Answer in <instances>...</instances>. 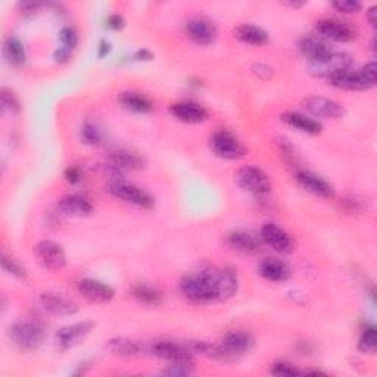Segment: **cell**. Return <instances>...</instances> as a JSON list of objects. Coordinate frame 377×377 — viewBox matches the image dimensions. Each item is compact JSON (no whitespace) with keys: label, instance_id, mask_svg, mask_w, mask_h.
Returning <instances> with one entry per match:
<instances>
[{"label":"cell","instance_id":"obj_5","mask_svg":"<svg viewBox=\"0 0 377 377\" xmlns=\"http://www.w3.org/2000/svg\"><path fill=\"white\" fill-rule=\"evenodd\" d=\"M236 183L242 191L257 198H264L271 192V181L269 176L258 167H244L236 174Z\"/></svg>","mask_w":377,"mask_h":377},{"label":"cell","instance_id":"obj_36","mask_svg":"<svg viewBox=\"0 0 377 377\" xmlns=\"http://www.w3.org/2000/svg\"><path fill=\"white\" fill-rule=\"evenodd\" d=\"M60 40H61L62 49L72 52L79 45V34L72 27H64L60 33Z\"/></svg>","mask_w":377,"mask_h":377},{"label":"cell","instance_id":"obj_12","mask_svg":"<svg viewBox=\"0 0 377 377\" xmlns=\"http://www.w3.org/2000/svg\"><path fill=\"white\" fill-rule=\"evenodd\" d=\"M351 65H352L351 56L347 53H337V52H332L325 60L310 64L313 74H315L317 77H323V79H329L337 72L349 69Z\"/></svg>","mask_w":377,"mask_h":377},{"label":"cell","instance_id":"obj_43","mask_svg":"<svg viewBox=\"0 0 377 377\" xmlns=\"http://www.w3.org/2000/svg\"><path fill=\"white\" fill-rule=\"evenodd\" d=\"M69 55H71V52L61 47L60 50L55 52V60H56V62H67L69 60Z\"/></svg>","mask_w":377,"mask_h":377},{"label":"cell","instance_id":"obj_34","mask_svg":"<svg viewBox=\"0 0 377 377\" xmlns=\"http://www.w3.org/2000/svg\"><path fill=\"white\" fill-rule=\"evenodd\" d=\"M0 99H2L4 109L8 111L9 114H12V116L20 114L21 103H20V99L16 98V94L12 90L2 89V91H0Z\"/></svg>","mask_w":377,"mask_h":377},{"label":"cell","instance_id":"obj_14","mask_svg":"<svg viewBox=\"0 0 377 377\" xmlns=\"http://www.w3.org/2000/svg\"><path fill=\"white\" fill-rule=\"evenodd\" d=\"M261 240L267 243L270 248L280 254H291L295 248L293 239L289 236L288 232L280 229L278 225L273 223H267L261 229Z\"/></svg>","mask_w":377,"mask_h":377},{"label":"cell","instance_id":"obj_22","mask_svg":"<svg viewBox=\"0 0 377 377\" xmlns=\"http://www.w3.org/2000/svg\"><path fill=\"white\" fill-rule=\"evenodd\" d=\"M58 211L67 217H87L93 211V205L81 195H67L58 202Z\"/></svg>","mask_w":377,"mask_h":377},{"label":"cell","instance_id":"obj_15","mask_svg":"<svg viewBox=\"0 0 377 377\" xmlns=\"http://www.w3.org/2000/svg\"><path fill=\"white\" fill-rule=\"evenodd\" d=\"M304 108L317 118L325 120H337L341 118L345 111L341 103L322 96H311L304 101Z\"/></svg>","mask_w":377,"mask_h":377},{"label":"cell","instance_id":"obj_35","mask_svg":"<svg viewBox=\"0 0 377 377\" xmlns=\"http://www.w3.org/2000/svg\"><path fill=\"white\" fill-rule=\"evenodd\" d=\"M81 139L84 140V143L91 145V146H98L102 143L103 140V135L102 131L93 124H86L81 128Z\"/></svg>","mask_w":377,"mask_h":377},{"label":"cell","instance_id":"obj_45","mask_svg":"<svg viewBox=\"0 0 377 377\" xmlns=\"http://www.w3.org/2000/svg\"><path fill=\"white\" fill-rule=\"evenodd\" d=\"M152 58H154L152 53H150L149 50H145V49L136 52V55H135V60L136 61H150Z\"/></svg>","mask_w":377,"mask_h":377},{"label":"cell","instance_id":"obj_29","mask_svg":"<svg viewBox=\"0 0 377 377\" xmlns=\"http://www.w3.org/2000/svg\"><path fill=\"white\" fill-rule=\"evenodd\" d=\"M4 56L9 65L23 67L27 62V52L24 45L16 37H9L4 45Z\"/></svg>","mask_w":377,"mask_h":377},{"label":"cell","instance_id":"obj_32","mask_svg":"<svg viewBox=\"0 0 377 377\" xmlns=\"http://www.w3.org/2000/svg\"><path fill=\"white\" fill-rule=\"evenodd\" d=\"M377 347V334H376V327L373 325L366 326L361 332L360 341H358V348L360 351L366 354H374Z\"/></svg>","mask_w":377,"mask_h":377},{"label":"cell","instance_id":"obj_40","mask_svg":"<svg viewBox=\"0 0 377 377\" xmlns=\"http://www.w3.org/2000/svg\"><path fill=\"white\" fill-rule=\"evenodd\" d=\"M106 26L108 28L111 30H114V31H120L124 28L125 26V21H124V18L118 13H114V15H109L108 16V20H106Z\"/></svg>","mask_w":377,"mask_h":377},{"label":"cell","instance_id":"obj_44","mask_svg":"<svg viewBox=\"0 0 377 377\" xmlns=\"http://www.w3.org/2000/svg\"><path fill=\"white\" fill-rule=\"evenodd\" d=\"M367 18H368V23L373 28H376L377 26V6H371L368 11H367Z\"/></svg>","mask_w":377,"mask_h":377},{"label":"cell","instance_id":"obj_16","mask_svg":"<svg viewBox=\"0 0 377 377\" xmlns=\"http://www.w3.org/2000/svg\"><path fill=\"white\" fill-rule=\"evenodd\" d=\"M79 292L91 304H108L116 292L105 283L94 278H83L79 281Z\"/></svg>","mask_w":377,"mask_h":377},{"label":"cell","instance_id":"obj_20","mask_svg":"<svg viewBox=\"0 0 377 377\" xmlns=\"http://www.w3.org/2000/svg\"><path fill=\"white\" fill-rule=\"evenodd\" d=\"M258 274L273 283H281L289 280L292 271L285 261L278 258H266L259 262Z\"/></svg>","mask_w":377,"mask_h":377},{"label":"cell","instance_id":"obj_25","mask_svg":"<svg viewBox=\"0 0 377 377\" xmlns=\"http://www.w3.org/2000/svg\"><path fill=\"white\" fill-rule=\"evenodd\" d=\"M149 345H145L135 339L128 337H114L108 342V349L120 356H137L142 354H147Z\"/></svg>","mask_w":377,"mask_h":377},{"label":"cell","instance_id":"obj_30","mask_svg":"<svg viewBox=\"0 0 377 377\" xmlns=\"http://www.w3.org/2000/svg\"><path fill=\"white\" fill-rule=\"evenodd\" d=\"M120 102L124 108L137 112V114H146V112L152 111V102H150L146 96L140 93H135V91H127L123 93Z\"/></svg>","mask_w":377,"mask_h":377},{"label":"cell","instance_id":"obj_41","mask_svg":"<svg viewBox=\"0 0 377 377\" xmlns=\"http://www.w3.org/2000/svg\"><path fill=\"white\" fill-rule=\"evenodd\" d=\"M65 179L71 184H77L79 181H81V171H80V168H77V167H68L67 171H65Z\"/></svg>","mask_w":377,"mask_h":377},{"label":"cell","instance_id":"obj_26","mask_svg":"<svg viewBox=\"0 0 377 377\" xmlns=\"http://www.w3.org/2000/svg\"><path fill=\"white\" fill-rule=\"evenodd\" d=\"M299 50L310 61V64L325 60L333 52L326 42L317 39V37H305V39L300 40Z\"/></svg>","mask_w":377,"mask_h":377},{"label":"cell","instance_id":"obj_19","mask_svg":"<svg viewBox=\"0 0 377 377\" xmlns=\"http://www.w3.org/2000/svg\"><path fill=\"white\" fill-rule=\"evenodd\" d=\"M169 112L174 118H177L181 123L186 124H201L206 118H208V112L203 106H201L196 102H179L169 108Z\"/></svg>","mask_w":377,"mask_h":377},{"label":"cell","instance_id":"obj_33","mask_svg":"<svg viewBox=\"0 0 377 377\" xmlns=\"http://www.w3.org/2000/svg\"><path fill=\"white\" fill-rule=\"evenodd\" d=\"M0 262H2V269H4L8 274H11V276H13V277H16V278H26V277H27V271H26V269L21 266V264L18 262L15 258L6 255L5 252L2 254V259H0Z\"/></svg>","mask_w":377,"mask_h":377},{"label":"cell","instance_id":"obj_21","mask_svg":"<svg viewBox=\"0 0 377 377\" xmlns=\"http://www.w3.org/2000/svg\"><path fill=\"white\" fill-rule=\"evenodd\" d=\"M227 244L233 251L248 255H254L261 251V239L247 230L232 232L227 236Z\"/></svg>","mask_w":377,"mask_h":377},{"label":"cell","instance_id":"obj_38","mask_svg":"<svg viewBox=\"0 0 377 377\" xmlns=\"http://www.w3.org/2000/svg\"><path fill=\"white\" fill-rule=\"evenodd\" d=\"M193 363H177V364H169L162 374L167 376H191L193 374Z\"/></svg>","mask_w":377,"mask_h":377},{"label":"cell","instance_id":"obj_24","mask_svg":"<svg viewBox=\"0 0 377 377\" xmlns=\"http://www.w3.org/2000/svg\"><path fill=\"white\" fill-rule=\"evenodd\" d=\"M109 167L114 171H137L143 168V159L128 150H117L109 155Z\"/></svg>","mask_w":377,"mask_h":377},{"label":"cell","instance_id":"obj_31","mask_svg":"<svg viewBox=\"0 0 377 377\" xmlns=\"http://www.w3.org/2000/svg\"><path fill=\"white\" fill-rule=\"evenodd\" d=\"M133 295L139 303L150 305V307H157L162 304L161 292L157 288L147 285V283H139V285L133 289Z\"/></svg>","mask_w":377,"mask_h":377},{"label":"cell","instance_id":"obj_28","mask_svg":"<svg viewBox=\"0 0 377 377\" xmlns=\"http://www.w3.org/2000/svg\"><path fill=\"white\" fill-rule=\"evenodd\" d=\"M236 39L244 45L249 46H264L269 43V34L266 30H262L258 26L252 24H243L239 26L235 31Z\"/></svg>","mask_w":377,"mask_h":377},{"label":"cell","instance_id":"obj_7","mask_svg":"<svg viewBox=\"0 0 377 377\" xmlns=\"http://www.w3.org/2000/svg\"><path fill=\"white\" fill-rule=\"evenodd\" d=\"M210 146L213 152L223 159H239L247 152V149L239 139L227 130H218L211 136Z\"/></svg>","mask_w":377,"mask_h":377},{"label":"cell","instance_id":"obj_17","mask_svg":"<svg viewBox=\"0 0 377 377\" xmlns=\"http://www.w3.org/2000/svg\"><path fill=\"white\" fill-rule=\"evenodd\" d=\"M296 181L303 186L307 192L318 196V198H325L330 199L334 196V188L332 184L325 180L323 177H320L311 171H305V169H300V171L296 173Z\"/></svg>","mask_w":377,"mask_h":377},{"label":"cell","instance_id":"obj_27","mask_svg":"<svg viewBox=\"0 0 377 377\" xmlns=\"http://www.w3.org/2000/svg\"><path fill=\"white\" fill-rule=\"evenodd\" d=\"M281 120L285 121L288 125L303 131V133L313 135V136L322 133V124L314 118H310L304 114H299V112H285V114H281Z\"/></svg>","mask_w":377,"mask_h":377},{"label":"cell","instance_id":"obj_23","mask_svg":"<svg viewBox=\"0 0 377 377\" xmlns=\"http://www.w3.org/2000/svg\"><path fill=\"white\" fill-rule=\"evenodd\" d=\"M217 281V300H227L237 293L239 278L237 273L233 269H220L215 270Z\"/></svg>","mask_w":377,"mask_h":377},{"label":"cell","instance_id":"obj_13","mask_svg":"<svg viewBox=\"0 0 377 377\" xmlns=\"http://www.w3.org/2000/svg\"><path fill=\"white\" fill-rule=\"evenodd\" d=\"M93 327H94V323L91 322H80V323L65 326L58 333H56V344H58L60 349L68 351L74 347L80 345L89 336V333L93 330Z\"/></svg>","mask_w":377,"mask_h":377},{"label":"cell","instance_id":"obj_39","mask_svg":"<svg viewBox=\"0 0 377 377\" xmlns=\"http://www.w3.org/2000/svg\"><path fill=\"white\" fill-rule=\"evenodd\" d=\"M333 8L344 13H356L361 11L363 6L356 0H337V2H333Z\"/></svg>","mask_w":377,"mask_h":377},{"label":"cell","instance_id":"obj_2","mask_svg":"<svg viewBox=\"0 0 377 377\" xmlns=\"http://www.w3.org/2000/svg\"><path fill=\"white\" fill-rule=\"evenodd\" d=\"M329 84L341 90L349 91H364L376 86L377 81V65L370 62L361 69H345L337 72L327 79Z\"/></svg>","mask_w":377,"mask_h":377},{"label":"cell","instance_id":"obj_18","mask_svg":"<svg viewBox=\"0 0 377 377\" xmlns=\"http://www.w3.org/2000/svg\"><path fill=\"white\" fill-rule=\"evenodd\" d=\"M42 307L53 315H74L79 313V305L72 299L55 292H46L40 295Z\"/></svg>","mask_w":377,"mask_h":377},{"label":"cell","instance_id":"obj_8","mask_svg":"<svg viewBox=\"0 0 377 377\" xmlns=\"http://www.w3.org/2000/svg\"><path fill=\"white\" fill-rule=\"evenodd\" d=\"M108 192L118 199H123L131 205H136L139 208L150 210L155 205L154 198L147 192L142 191L140 187L124 183V181H114L108 186Z\"/></svg>","mask_w":377,"mask_h":377},{"label":"cell","instance_id":"obj_46","mask_svg":"<svg viewBox=\"0 0 377 377\" xmlns=\"http://www.w3.org/2000/svg\"><path fill=\"white\" fill-rule=\"evenodd\" d=\"M109 50H111V45L108 42L102 40L99 45V58H103V56H106L109 53Z\"/></svg>","mask_w":377,"mask_h":377},{"label":"cell","instance_id":"obj_6","mask_svg":"<svg viewBox=\"0 0 377 377\" xmlns=\"http://www.w3.org/2000/svg\"><path fill=\"white\" fill-rule=\"evenodd\" d=\"M147 354H152L161 360L168 361L169 364L177 363H193V352L187 344L174 342V341H157L150 344Z\"/></svg>","mask_w":377,"mask_h":377},{"label":"cell","instance_id":"obj_11","mask_svg":"<svg viewBox=\"0 0 377 377\" xmlns=\"http://www.w3.org/2000/svg\"><path fill=\"white\" fill-rule=\"evenodd\" d=\"M186 33L188 39L193 40L199 46H210L217 39V28L214 23L205 16L192 18L186 24Z\"/></svg>","mask_w":377,"mask_h":377},{"label":"cell","instance_id":"obj_9","mask_svg":"<svg viewBox=\"0 0 377 377\" xmlns=\"http://www.w3.org/2000/svg\"><path fill=\"white\" fill-rule=\"evenodd\" d=\"M34 254L49 271H60L67 266V255L61 244L53 240H42L34 247Z\"/></svg>","mask_w":377,"mask_h":377},{"label":"cell","instance_id":"obj_42","mask_svg":"<svg viewBox=\"0 0 377 377\" xmlns=\"http://www.w3.org/2000/svg\"><path fill=\"white\" fill-rule=\"evenodd\" d=\"M43 6L45 5L40 4V2H21L20 5H18V9H20L26 15H30V13L37 12L40 8H43Z\"/></svg>","mask_w":377,"mask_h":377},{"label":"cell","instance_id":"obj_4","mask_svg":"<svg viewBox=\"0 0 377 377\" xmlns=\"http://www.w3.org/2000/svg\"><path fill=\"white\" fill-rule=\"evenodd\" d=\"M9 336L11 341L23 351H35L45 341V330L39 323L23 320L11 326Z\"/></svg>","mask_w":377,"mask_h":377},{"label":"cell","instance_id":"obj_1","mask_svg":"<svg viewBox=\"0 0 377 377\" xmlns=\"http://www.w3.org/2000/svg\"><path fill=\"white\" fill-rule=\"evenodd\" d=\"M180 291L193 304H210L217 300L215 270L205 269L187 274L180 281Z\"/></svg>","mask_w":377,"mask_h":377},{"label":"cell","instance_id":"obj_10","mask_svg":"<svg viewBox=\"0 0 377 377\" xmlns=\"http://www.w3.org/2000/svg\"><path fill=\"white\" fill-rule=\"evenodd\" d=\"M315 30L325 39L339 43L351 42L356 37V31L351 24L339 20H329V18L327 20H320L315 24Z\"/></svg>","mask_w":377,"mask_h":377},{"label":"cell","instance_id":"obj_37","mask_svg":"<svg viewBox=\"0 0 377 377\" xmlns=\"http://www.w3.org/2000/svg\"><path fill=\"white\" fill-rule=\"evenodd\" d=\"M270 373L278 377H295V376H300L303 371L298 370L293 364L286 363V361H277L270 367Z\"/></svg>","mask_w":377,"mask_h":377},{"label":"cell","instance_id":"obj_3","mask_svg":"<svg viewBox=\"0 0 377 377\" xmlns=\"http://www.w3.org/2000/svg\"><path fill=\"white\" fill-rule=\"evenodd\" d=\"M255 345V339L251 333L235 330L225 334L218 345H211L208 355L217 360L230 361L248 354Z\"/></svg>","mask_w":377,"mask_h":377}]
</instances>
